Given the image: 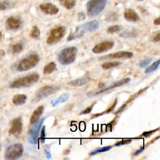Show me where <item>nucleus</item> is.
<instances>
[{"mask_svg":"<svg viewBox=\"0 0 160 160\" xmlns=\"http://www.w3.org/2000/svg\"><path fill=\"white\" fill-rule=\"evenodd\" d=\"M99 28V23L93 20L90 22H87L81 26H78L76 28L75 33L70 34L68 37V41H72L75 39H78L83 36L85 33L93 32L96 31Z\"/></svg>","mask_w":160,"mask_h":160,"instance_id":"f257e3e1","label":"nucleus"},{"mask_svg":"<svg viewBox=\"0 0 160 160\" xmlns=\"http://www.w3.org/2000/svg\"><path fill=\"white\" fill-rule=\"evenodd\" d=\"M78 49L75 46H70L63 49L59 54L58 60L62 65H69L73 63L76 58Z\"/></svg>","mask_w":160,"mask_h":160,"instance_id":"f03ea898","label":"nucleus"},{"mask_svg":"<svg viewBox=\"0 0 160 160\" xmlns=\"http://www.w3.org/2000/svg\"><path fill=\"white\" fill-rule=\"evenodd\" d=\"M40 58L37 54L32 53L27 57L23 58L20 61L17 66L18 72H26L36 66L40 62Z\"/></svg>","mask_w":160,"mask_h":160,"instance_id":"7ed1b4c3","label":"nucleus"},{"mask_svg":"<svg viewBox=\"0 0 160 160\" xmlns=\"http://www.w3.org/2000/svg\"><path fill=\"white\" fill-rule=\"evenodd\" d=\"M39 75L33 73L14 81L10 86L11 88H21L32 86L39 80Z\"/></svg>","mask_w":160,"mask_h":160,"instance_id":"20e7f679","label":"nucleus"},{"mask_svg":"<svg viewBox=\"0 0 160 160\" xmlns=\"http://www.w3.org/2000/svg\"><path fill=\"white\" fill-rule=\"evenodd\" d=\"M107 3V0H89L86 7L87 14L90 17H94L101 13Z\"/></svg>","mask_w":160,"mask_h":160,"instance_id":"39448f33","label":"nucleus"},{"mask_svg":"<svg viewBox=\"0 0 160 160\" xmlns=\"http://www.w3.org/2000/svg\"><path fill=\"white\" fill-rule=\"evenodd\" d=\"M44 120L45 118H43L39 119L37 122L31 124L32 125L29 128L27 134V139L29 143L33 145H36L38 143L39 133Z\"/></svg>","mask_w":160,"mask_h":160,"instance_id":"423d86ee","label":"nucleus"},{"mask_svg":"<svg viewBox=\"0 0 160 160\" xmlns=\"http://www.w3.org/2000/svg\"><path fill=\"white\" fill-rule=\"evenodd\" d=\"M59 90V87L54 86H45L41 88L37 92L34 94L33 99L32 103H36L40 101L47 98L49 95L55 93Z\"/></svg>","mask_w":160,"mask_h":160,"instance_id":"0eeeda50","label":"nucleus"},{"mask_svg":"<svg viewBox=\"0 0 160 160\" xmlns=\"http://www.w3.org/2000/svg\"><path fill=\"white\" fill-rule=\"evenodd\" d=\"M23 150V146L20 143L12 145L6 148L5 153V158L8 160L19 159L22 156Z\"/></svg>","mask_w":160,"mask_h":160,"instance_id":"6e6552de","label":"nucleus"},{"mask_svg":"<svg viewBox=\"0 0 160 160\" xmlns=\"http://www.w3.org/2000/svg\"><path fill=\"white\" fill-rule=\"evenodd\" d=\"M66 33V28L64 26H58L53 29L47 39V43L53 45L58 43L64 37Z\"/></svg>","mask_w":160,"mask_h":160,"instance_id":"1a4fd4ad","label":"nucleus"},{"mask_svg":"<svg viewBox=\"0 0 160 160\" xmlns=\"http://www.w3.org/2000/svg\"><path fill=\"white\" fill-rule=\"evenodd\" d=\"M23 130V122L20 117L14 118L12 122L11 128L9 130V133L14 136L20 135Z\"/></svg>","mask_w":160,"mask_h":160,"instance_id":"9d476101","label":"nucleus"},{"mask_svg":"<svg viewBox=\"0 0 160 160\" xmlns=\"http://www.w3.org/2000/svg\"><path fill=\"white\" fill-rule=\"evenodd\" d=\"M130 78H125V79H123L113 84H111V86H110L109 87L106 88H104L103 89V90H99L96 92H92L91 93H89L88 94V96H96V95H98L100 94H101V93H103L104 92H108L109 90H112V89L113 88H117V87H119V86H121L124 84H126L127 83H128L130 81Z\"/></svg>","mask_w":160,"mask_h":160,"instance_id":"9b49d317","label":"nucleus"},{"mask_svg":"<svg viewBox=\"0 0 160 160\" xmlns=\"http://www.w3.org/2000/svg\"><path fill=\"white\" fill-rule=\"evenodd\" d=\"M114 42L112 41H103L100 44L96 45L92 49L93 52L96 54H100V53H104L112 49L114 46Z\"/></svg>","mask_w":160,"mask_h":160,"instance_id":"f8f14e48","label":"nucleus"},{"mask_svg":"<svg viewBox=\"0 0 160 160\" xmlns=\"http://www.w3.org/2000/svg\"><path fill=\"white\" fill-rule=\"evenodd\" d=\"M133 57V53L129 51H119L112 54L100 58L101 60L107 59H130Z\"/></svg>","mask_w":160,"mask_h":160,"instance_id":"ddd939ff","label":"nucleus"},{"mask_svg":"<svg viewBox=\"0 0 160 160\" xmlns=\"http://www.w3.org/2000/svg\"><path fill=\"white\" fill-rule=\"evenodd\" d=\"M22 21L20 18L14 16H11L6 20L5 27L8 30H17L21 28Z\"/></svg>","mask_w":160,"mask_h":160,"instance_id":"4468645a","label":"nucleus"},{"mask_svg":"<svg viewBox=\"0 0 160 160\" xmlns=\"http://www.w3.org/2000/svg\"><path fill=\"white\" fill-rule=\"evenodd\" d=\"M40 8L45 13L49 15H54L58 13V8L51 3H43L40 6Z\"/></svg>","mask_w":160,"mask_h":160,"instance_id":"2eb2a0df","label":"nucleus"},{"mask_svg":"<svg viewBox=\"0 0 160 160\" xmlns=\"http://www.w3.org/2000/svg\"><path fill=\"white\" fill-rule=\"evenodd\" d=\"M124 17L127 21L136 22L139 20V17L138 14L131 9H127L124 12Z\"/></svg>","mask_w":160,"mask_h":160,"instance_id":"dca6fc26","label":"nucleus"},{"mask_svg":"<svg viewBox=\"0 0 160 160\" xmlns=\"http://www.w3.org/2000/svg\"><path fill=\"white\" fill-rule=\"evenodd\" d=\"M91 78L88 75L83 76L81 78L76 79L75 80H73L68 83L69 85L73 86H83L87 84L89 81H90Z\"/></svg>","mask_w":160,"mask_h":160,"instance_id":"f3484780","label":"nucleus"},{"mask_svg":"<svg viewBox=\"0 0 160 160\" xmlns=\"http://www.w3.org/2000/svg\"><path fill=\"white\" fill-rule=\"evenodd\" d=\"M44 111V106H40L38 107L36 110H34L33 113L31 115V117L30 118V123L33 124L35 122H37L40 119V116L42 115Z\"/></svg>","mask_w":160,"mask_h":160,"instance_id":"a211bd4d","label":"nucleus"},{"mask_svg":"<svg viewBox=\"0 0 160 160\" xmlns=\"http://www.w3.org/2000/svg\"><path fill=\"white\" fill-rule=\"evenodd\" d=\"M27 96L25 95H16L13 98V103L16 106H21L24 104L26 101Z\"/></svg>","mask_w":160,"mask_h":160,"instance_id":"6ab92c4d","label":"nucleus"},{"mask_svg":"<svg viewBox=\"0 0 160 160\" xmlns=\"http://www.w3.org/2000/svg\"><path fill=\"white\" fill-rule=\"evenodd\" d=\"M57 70V64L55 62H51L44 67L43 73L45 75H49Z\"/></svg>","mask_w":160,"mask_h":160,"instance_id":"aec40b11","label":"nucleus"},{"mask_svg":"<svg viewBox=\"0 0 160 160\" xmlns=\"http://www.w3.org/2000/svg\"><path fill=\"white\" fill-rule=\"evenodd\" d=\"M69 93H63L60 96H59L57 99H56L55 100L51 102L52 105H53V107H54V106H57L59 103L66 102L69 100Z\"/></svg>","mask_w":160,"mask_h":160,"instance_id":"412c9836","label":"nucleus"},{"mask_svg":"<svg viewBox=\"0 0 160 160\" xmlns=\"http://www.w3.org/2000/svg\"><path fill=\"white\" fill-rule=\"evenodd\" d=\"M121 64L120 62L118 61H111V62H105L102 65L101 67L104 70H108L111 68H113L115 67H116Z\"/></svg>","mask_w":160,"mask_h":160,"instance_id":"4be33fe9","label":"nucleus"},{"mask_svg":"<svg viewBox=\"0 0 160 160\" xmlns=\"http://www.w3.org/2000/svg\"><path fill=\"white\" fill-rule=\"evenodd\" d=\"M61 4L66 9L73 8L76 4V0H60Z\"/></svg>","mask_w":160,"mask_h":160,"instance_id":"5701e85b","label":"nucleus"},{"mask_svg":"<svg viewBox=\"0 0 160 160\" xmlns=\"http://www.w3.org/2000/svg\"><path fill=\"white\" fill-rule=\"evenodd\" d=\"M30 37L35 40H38L40 38V30L39 29V28L34 26L33 27L31 33H30Z\"/></svg>","mask_w":160,"mask_h":160,"instance_id":"b1692460","label":"nucleus"},{"mask_svg":"<svg viewBox=\"0 0 160 160\" xmlns=\"http://www.w3.org/2000/svg\"><path fill=\"white\" fill-rule=\"evenodd\" d=\"M12 7V3L8 0H3L0 1V11L8 10Z\"/></svg>","mask_w":160,"mask_h":160,"instance_id":"393cba45","label":"nucleus"},{"mask_svg":"<svg viewBox=\"0 0 160 160\" xmlns=\"http://www.w3.org/2000/svg\"><path fill=\"white\" fill-rule=\"evenodd\" d=\"M159 63H160V60H158L154 62L150 66H149L146 70L145 73H151L153 72H154V71L156 70L159 66Z\"/></svg>","mask_w":160,"mask_h":160,"instance_id":"a878e982","label":"nucleus"},{"mask_svg":"<svg viewBox=\"0 0 160 160\" xmlns=\"http://www.w3.org/2000/svg\"><path fill=\"white\" fill-rule=\"evenodd\" d=\"M112 148V146H105V147H103L101 148H100V149H98V150H94L93 151H92L90 153V156H94V155H96L98 153H104V152H106V151H110L111 149Z\"/></svg>","mask_w":160,"mask_h":160,"instance_id":"bb28decb","label":"nucleus"},{"mask_svg":"<svg viewBox=\"0 0 160 160\" xmlns=\"http://www.w3.org/2000/svg\"><path fill=\"white\" fill-rule=\"evenodd\" d=\"M23 49V45L21 43H17L12 46V52L14 54H16L21 52Z\"/></svg>","mask_w":160,"mask_h":160,"instance_id":"cd10ccee","label":"nucleus"},{"mask_svg":"<svg viewBox=\"0 0 160 160\" xmlns=\"http://www.w3.org/2000/svg\"><path fill=\"white\" fill-rule=\"evenodd\" d=\"M151 61H152V58H148L139 61L138 63H137V65L141 68H145L151 62Z\"/></svg>","mask_w":160,"mask_h":160,"instance_id":"c85d7f7f","label":"nucleus"},{"mask_svg":"<svg viewBox=\"0 0 160 160\" xmlns=\"http://www.w3.org/2000/svg\"><path fill=\"white\" fill-rule=\"evenodd\" d=\"M122 29V27L119 25H115V26H110L108 28L107 31L108 33L110 34H113V33H115L117 32H119L121 29Z\"/></svg>","mask_w":160,"mask_h":160,"instance_id":"c756f323","label":"nucleus"},{"mask_svg":"<svg viewBox=\"0 0 160 160\" xmlns=\"http://www.w3.org/2000/svg\"><path fill=\"white\" fill-rule=\"evenodd\" d=\"M131 142V139H124V140H122L121 141L117 142V143L115 145V146H121V145H127V144L130 143Z\"/></svg>","mask_w":160,"mask_h":160,"instance_id":"7c9ffc66","label":"nucleus"},{"mask_svg":"<svg viewBox=\"0 0 160 160\" xmlns=\"http://www.w3.org/2000/svg\"><path fill=\"white\" fill-rule=\"evenodd\" d=\"M46 138V133H45V127H43L41 129V131L40 133V139L41 143H45Z\"/></svg>","mask_w":160,"mask_h":160,"instance_id":"2f4dec72","label":"nucleus"},{"mask_svg":"<svg viewBox=\"0 0 160 160\" xmlns=\"http://www.w3.org/2000/svg\"><path fill=\"white\" fill-rule=\"evenodd\" d=\"M117 19H118V15L115 13H110V16L107 17V20L108 21H115Z\"/></svg>","mask_w":160,"mask_h":160,"instance_id":"473e14b6","label":"nucleus"},{"mask_svg":"<svg viewBox=\"0 0 160 160\" xmlns=\"http://www.w3.org/2000/svg\"><path fill=\"white\" fill-rule=\"evenodd\" d=\"M159 130V128H158L157 130H152V131H146V132H145L143 133V134L141 135L142 136H144V137H146V138H148V137H150V136H151L154 133H155L156 131H158Z\"/></svg>","mask_w":160,"mask_h":160,"instance_id":"72a5a7b5","label":"nucleus"},{"mask_svg":"<svg viewBox=\"0 0 160 160\" xmlns=\"http://www.w3.org/2000/svg\"><path fill=\"white\" fill-rule=\"evenodd\" d=\"M93 106H94V104H93L92 106H90V107L87 108L86 110H83V111L81 112V114H82V115H86V114L90 113L92 111V109H93Z\"/></svg>","mask_w":160,"mask_h":160,"instance_id":"f704fd0d","label":"nucleus"},{"mask_svg":"<svg viewBox=\"0 0 160 160\" xmlns=\"http://www.w3.org/2000/svg\"><path fill=\"white\" fill-rule=\"evenodd\" d=\"M86 16H85V14L83 12H80L78 13V21H83L84 20H85Z\"/></svg>","mask_w":160,"mask_h":160,"instance_id":"c9c22d12","label":"nucleus"},{"mask_svg":"<svg viewBox=\"0 0 160 160\" xmlns=\"http://www.w3.org/2000/svg\"><path fill=\"white\" fill-rule=\"evenodd\" d=\"M145 150V146H142L141 148H140V149L138 150L135 153H134V156H138L139 154H141L142 152H143Z\"/></svg>","mask_w":160,"mask_h":160,"instance_id":"e433bc0d","label":"nucleus"},{"mask_svg":"<svg viewBox=\"0 0 160 160\" xmlns=\"http://www.w3.org/2000/svg\"><path fill=\"white\" fill-rule=\"evenodd\" d=\"M153 40L154 41H155V42H158V41H159V40H160V33H158V34H156L155 36H154V37L153 38Z\"/></svg>","mask_w":160,"mask_h":160,"instance_id":"4c0bfd02","label":"nucleus"},{"mask_svg":"<svg viewBox=\"0 0 160 160\" xmlns=\"http://www.w3.org/2000/svg\"><path fill=\"white\" fill-rule=\"evenodd\" d=\"M154 24L155 25H160V18H158L154 20Z\"/></svg>","mask_w":160,"mask_h":160,"instance_id":"58836bf2","label":"nucleus"},{"mask_svg":"<svg viewBox=\"0 0 160 160\" xmlns=\"http://www.w3.org/2000/svg\"><path fill=\"white\" fill-rule=\"evenodd\" d=\"M45 152L46 153V157L48 159H50L51 158V154L49 152H48L46 150H45Z\"/></svg>","mask_w":160,"mask_h":160,"instance_id":"ea45409f","label":"nucleus"},{"mask_svg":"<svg viewBox=\"0 0 160 160\" xmlns=\"http://www.w3.org/2000/svg\"><path fill=\"white\" fill-rule=\"evenodd\" d=\"M2 33H1V32H0V38H2Z\"/></svg>","mask_w":160,"mask_h":160,"instance_id":"a19ab883","label":"nucleus"},{"mask_svg":"<svg viewBox=\"0 0 160 160\" xmlns=\"http://www.w3.org/2000/svg\"><path fill=\"white\" fill-rule=\"evenodd\" d=\"M136 1H138V2H142V1H144V0H136Z\"/></svg>","mask_w":160,"mask_h":160,"instance_id":"79ce46f5","label":"nucleus"},{"mask_svg":"<svg viewBox=\"0 0 160 160\" xmlns=\"http://www.w3.org/2000/svg\"><path fill=\"white\" fill-rule=\"evenodd\" d=\"M0 150H1V144H0Z\"/></svg>","mask_w":160,"mask_h":160,"instance_id":"37998d69","label":"nucleus"}]
</instances>
